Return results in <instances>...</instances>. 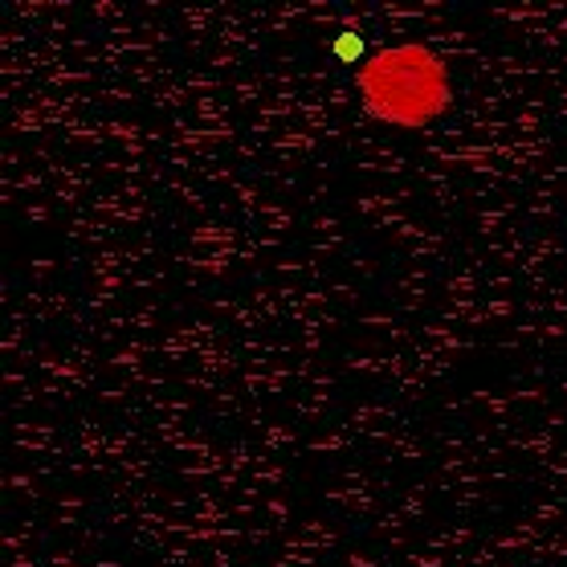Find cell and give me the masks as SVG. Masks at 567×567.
<instances>
[{
	"instance_id": "1",
	"label": "cell",
	"mask_w": 567,
	"mask_h": 567,
	"mask_svg": "<svg viewBox=\"0 0 567 567\" xmlns=\"http://www.w3.org/2000/svg\"><path fill=\"white\" fill-rule=\"evenodd\" d=\"M355 91L368 115L404 131L429 127L453 106L450 65L421 41L384 45L372 58H363L355 70Z\"/></svg>"
}]
</instances>
